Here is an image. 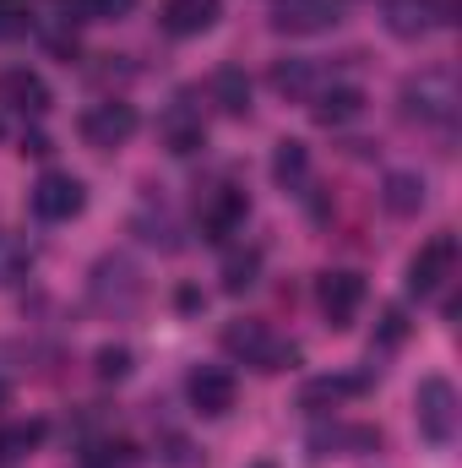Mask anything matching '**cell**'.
I'll return each instance as SVG.
<instances>
[{"mask_svg":"<svg viewBox=\"0 0 462 468\" xmlns=\"http://www.w3.org/2000/svg\"><path fill=\"white\" fill-rule=\"evenodd\" d=\"M224 354L239 359V365L267 370V376H278V370L299 365V349H294V344H278L267 322H229V327H224Z\"/></svg>","mask_w":462,"mask_h":468,"instance_id":"obj_2","label":"cell"},{"mask_svg":"<svg viewBox=\"0 0 462 468\" xmlns=\"http://www.w3.org/2000/svg\"><path fill=\"white\" fill-rule=\"evenodd\" d=\"M163 463H169V468H196V458H191V447H185L180 436H169V452H163Z\"/></svg>","mask_w":462,"mask_h":468,"instance_id":"obj_29","label":"cell"},{"mask_svg":"<svg viewBox=\"0 0 462 468\" xmlns=\"http://www.w3.org/2000/svg\"><path fill=\"white\" fill-rule=\"evenodd\" d=\"M82 207H88V191H82L77 175H66V169L38 175V186H33V213H38L44 224H71Z\"/></svg>","mask_w":462,"mask_h":468,"instance_id":"obj_6","label":"cell"},{"mask_svg":"<svg viewBox=\"0 0 462 468\" xmlns=\"http://www.w3.org/2000/svg\"><path fill=\"white\" fill-rule=\"evenodd\" d=\"M370 387V376H316V381H305V392H299V409H310V414H327V409H338L343 398H359Z\"/></svg>","mask_w":462,"mask_h":468,"instance_id":"obj_15","label":"cell"},{"mask_svg":"<svg viewBox=\"0 0 462 468\" xmlns=\"http://www.w3.org/2000/svg\"><path fill=\"white\" fill-rule=\"evenodd\" d=\"M136 229L147 245H163V250H180V229H174V218L169 213H142L136 218Z\"/></svg>","mask_w":462,"mask_h":468,"instance_id":"obj_26","label":"cell"},{"mask_svg":"<svg viewBox=\"0 0 462 468\" xmlns=\"http://www.w3.org/2000/svg\"><path fill=\"white\" fill-rule=\"evenodd\" d=\"M403 338H408V316H403V311L392 305V311L381 316V349H397Z\"/></svg>","mask_w":462,"mask_h":468,"instance_id":"obj_28","label":"cell"},{"mask_svg":"<svg viewBox=\"0 0 462 468\" xmlns=\"http://www.w3.org/2000/svg\"><path fill=\"white\" fill-rule=\"evenodd\" d=\"M44 420H11V425H0V468L22 463L27 452H38L44 447Z\"/></svg>","mask_w":462,"mask_h":468,"instance_id":"obj_20","label":"cell"},{"mask_svg":"<svg viewBox=\"0 0 462 468\" xmlns=\"http://www.w3.org/2000/svg\"><path fill=\"white\" fill-rule=\"evenodd\" d=\"M310 115H316V125H348V120L364 115V93L359 88H321L316 93V104H310Z\"/></svg>","mask_w":462,"mask_h":468,"instance_id":"obj_19","label":"cell"},{"mask_svg":"<svg viewBox=\"0 0 462 468\" xmlns=\"http://www.w3.org/2000/svg\"><path fill=\"white\" fill-rule=\"evenodd\" d=\"M250 468H278V463H250Z\"/></svg>","mask_w":462,"mask_h":468,"instance_id":"obj_32","label":"cell"},{"mask_svg":"<svg viewBox=\"0 0 462 468\" xmlns=\"http://www.w3.org/2000/svg\"><path fill=\"white\" fill-rule=\"evenodd\" d=\"M457 387L446 381V376H425L419 381V392H414V420H419V436L425 441H436V447H446L452 436H457Z\"/></svg>","mask_w":462,"mask_h":468,"instance_id":"obj_4","label":"cell"},{"mask_svg":"<svg viewBox=\"0 0 462 468\" xmlns=\"http://www.w3.org/2000/svg\"><path fill=\"white\" fill-rule=\"evenodd\" d=\"M142 272H136V261L131 256H104L99 267H93V278H88V300L99 305V311H115V316H131L136 305H142Z\"/></svg>","mask_w":462,"mask_h":468,"instance_id":"obj_3","label":"cell"},{"mask_svg":"<svg viewBox=\"0 0 462 468\" xmlns=\"http://www.w3.org/2000/svg\"><path fill=\"white\" fill-rule=\"evenodd\" d=\"M272 180H278L283 191H305V186H310V147L294 142V136H283V142L272 147Z\"/></svg>","mask_w":462,"mask_h":468,"instance_id":"obj_17","label":"cell"},{"mask_svg":"<svg viewBox=\"0 0 462 468\" xmlns=\"http://www.w3.org/2000/svg\"><path fill=\"white\" fill-rule=\"evenodd\" d=\"M403 115L419 120V125H436V131H452L462 110V88L452 66H425L414 77H403V93H397Z\"/></svg>","mask_w":462,"mask_h":468,"instance_id":"obj_1","label":"cell"},{"mask_svg":"<svg viewBox=\"0 0 462 468\" xmlns=\"http://www.w3.org/2000/svg\"><path fill=\"white\" fill-rule=\"evenodd\" d=\"M163 142H169V153H196V147H207V125L202 115H191V110H174V115L163 120Z\"/></svg>","mask_w":462,"mask_h":468,"instance_id":"obj_22","label":"cell"},{"mask_svg":"<svg viewBox=\"0 0 462 468\" xmlns=\"http://www.w3.org/2000/svg\"><path fill=\"white\" fill-rule=\"evenodd\" d=\"M93 376L99 381H125L131 376V349L125 344H104V349L93 354Z\"/></svg>","mask_w":462,"mask_h":468,"instance_id":"obj_25","label":"cell"},{"mask_svg":"<svg viewBox=\"0 0 462 468\" xmlns=\"http://www.w3.org/2000/svg\"><path fill=\"white\" fill-rule=\"evenodd\" d=\"M452 11H457V0H386V5H381L392 38H425V33L446 27Z\"/></svg>","mask_w":462,"mask_h":468,"instance_id":"obj_7","label":"cell"},{"mask_svg":"<svg viewBox=\"0 0 462 468\" xmlns=\"http://www.w3.org/2000/svg\"><path fill=\"white\" fill-rule=\"evenodd\" d=\"M256 278H261V250H256V245L224 256V294H245V289H256Z\"/></svg>","mask_w":462,"mask_h":468,"instance_id":"obj_23","label":"cell"},{"mask_svg":"<svg viewBox=\"0 0 462 468\" xmlns=\"http://www.w3.org/2000/svg\"><path fill=\"white\" fill-rule=\"evenodd\" d=\"M267 82H272L278 99H316L321 93V66L316 60H278Z\"/></svg>","mask_w":462,"mask_h":468,"instance_id":"obj_16","label":"cell"},{"mask_svg":"<svg viewBox=\"0 0 462 468\" xmlns=\"http://www.w3.org/2000/svg\"><path fill=\"white\" fill-rule=\"evenodd\" d=\"M452 272H457V234H436V239H425V245L414 250V261H408V289H414L419 300H430V294L446 289Z\"/></svg>","mask_w":462,"mask_h":468,"instance_id":"obj_5","label":"cell"},{"mask_svg":"<svg viewBox=\"0 0 462 468\" xmlns=\"http://www.w3.org/2000/svg\"><path fill=\"white\" fill-rule=\"evenodd\" d=\"M338 16H343V0H272V27L289 38L327 33L338 27Z\"/></svg>","mask_w":462,"mask_h":468,"instance_id":"obj_8","label":"cell"},{"mask_svg":"<svg viewBox=\"0 0 462 468\" xmlns=\"http://www.w3.org/2000/svg\"><path fill=\"white\" fill-rule=\"evenodd\" d=\"M224 16V0H163V27L174 38H196Z\"/></svg>","mask_w":462,"mask_h":468,"instance_id":"obj_14","label":"cell"},{"mask_svg":"<svg viewBox=\"0 0 462 468\" xmlns=\"http://www.w3.org/2000/svg\"><path fill=\"white\" fill-rule=\"evenodd\" d=\"M213 104L224 110V115H250V77L239 71V66H224L218 77H213Z\"/></svg>","mask_w":462,"mask_h":468,"instance_id":"obj_21","label":"cell"},{"mask_svg":"<svg viewBox=\"0 0 462 468\" xmlns=\"http://www.w3.org/2000/svg\"><path fill=\"white\" fill-rule=\"evenodd\" d=\"M245 218H250V197H245L239 186H213V191L202 197V234H207V239H229Z\"/></svg>","mask_w":462,"mask_h":468,"instance_id":"obj_13","label":"cell"},{"mask_svg":"<svg viewBox=\"0 0 462 468\" xmlns=\"http://www.w3.org/2000/svg\"><path fill=\"white\" fill-rule=\"evenodd\" d=\"M131 136H136V110H131V104H120V99H104V104H93V110L82 115V142H88V147H99V153L125 147Z\"/></svg>","mask_w":462,"mask_h":468,"instance_id":"obj_10","label":"cell"},{"mask_svg":"<svg viewBox=\"0 0 462 468\" xmlns=\"http://www.w3.org/2000/svg\"><path fill=\"white\" fill-rule=\"evenodd\" d=\"M22 153H33V158H44V153H55V147H49V136H38V131H33V136H22Z\"/></svg>","mask_w":462,"mask_h":468,"instance_id":"obj_30","label":"cell"},{"mask_svg":"<svg viewBox=\"0 0 462 468\" xmlns=\"http://www.w3.org/2000/svg\"><path fill=\"white\" fill-rule=\"evenodd\" d=\"M0 104L11 110V115H49V104H55V93H49V82L38 77V71H27V66H11V71H0Z\"/></svg>","mask_w":462,"mask_h":468,"instance_id":"obj_11","label":"cell"},{"mask_svg":"<svg viewBox=\"0 0 462 468\" xmlns=\"http://www.w3.org/2000/svg\"><path fill=\"white\" fill-rule=\"evenodd\" d=\"M381 207H386L392 218H414V213L425 207V180H419L414 169L386 175V180H381Z\"/></svg>","mask_w":462,"mask_h":468,"instance_id":"obj_18","label":"cell"},{"mask_svg":"<svg viewBox=\"0 0 462 468\" xmlns=\"http://www.w3.org/2000/svg\"><path fill=\"white\" fill-rule=\"evenodd\" d=\"M316 305H321V316H327L332 333L353 327V316H359V305H364V278H359V272H321Z\"/></svg>","mask_w":462,"mask_h":468,"instance_id":"obj_9","label":"cell"},{"mask_svg":"<svg viewBox=\"0 0 462 468\" xmlns=\"http://www.w3.org/2000/svg\"><path fill=\"white\" fill-rule=\"evenodd\" d=\"M60 22H115L131 11V0H55Z\"/></svg>","mask_w":462,"mask_h":468,"instance_id":"obj_24","label":"cell"},{"mask_svg":"<svg viewBox=\"0 0 462 468\" xmlns=\"http://www.w3.org/2000/svg\"><path fill=\"white\" fill-rule=\"evenodd\" d=\"M5 403H11V381L0 376V409H5Z\"/></svg>","mask_w":462,"mask_h":468,"instance_id":"obj_31","label":"cell"},{"mask_svg":"<svg viewBox=\"0 0 462 468\" xmlns=\"http://www.w3.org/2000/svg\"><path fill=\"white\" fill-rule=\"evenodd\" d=\"M27 0H0V38H16V33H27Z\"/></svg>","mask_w":462,"mask_h":468,"instance_id":"obj_27","label":"cell"},{"mask_svg":"<svg viewBox=\"0 0 462 468\" xmlns=\"http://www.w3.org/2000/svg\"><path fill=\"white\" fill-rule=\"evenodd\" d=\"M185 392H191V409H196V414L224 420L234 409V398H239V381H234L229 370H218V365H202V370H191Z\"/></svg>","mask_w":462,"mask_h":468,"instance_id":"obj_12","label":"cell"}]
</instances>
